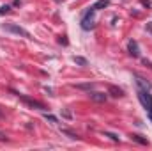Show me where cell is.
I'll return each instance as SVG.
<instances>
[{"instance_id":"1","label":"cell","mask_w":152,"mask_h":151,"mask_svg":"<svg viewBox=\"0 0 152 151\" xmlns=\"http://www.w3.org/2000/svg\"><path fill=\"white\" fill-rule=\"evenodd\" d=\"M138 100H140V103L143 105V109L147 110V115H149V119H151L152 123V94L149 93V89H142V87H138Z\"/></svg>"},{"instance_id":"2","label":"cell","mask_w":152,"mask_h":151,"mask_svg":"<svg viewBox=\"0 0 152 151\" xmlns=\"http://www.w3.org/2000/svg\"><path fill=\"white\" fill-rule=\"evenodd\" d=\"M12 94H16L23 103H27L28 107H32V109H37V110H42V112H46V105L42 103V101H37V100H34V98H28V96H25V94H20V93H16V91H11Z\"/></svg>"},{"instance_id":"3","label":"cell","mask_w":152,"mask_h":151,"mask_svg":"<svg viewBox=\"0 0 152 151\" xmlns=\"http://www.w3.org/2000/svg\"><path fill=\"white\" fill-rule=\"evenodd\" d=\"M2 29H4V30H7V32H12V34H16V36L32 39V34H30L28 30H25L23 27H20V25H16V23H4V25H2Z\"/></svg>"},{"instance_id":"4","label":"cell","mask_w":152,"mask_h":151,"mask_svg":"<svg viewBox=\"0 0 152 151\" xmlns=\"http://www.w3.org/2000/svg\"><path fill=\"white\" fill-rule=\"evenodd\" d=\"M94 13H96V9L94 7H88V11L83 14V18H81V29L83 30L94 29Z\"/></svg>"},{"instance_id":"5","label":"cell","mask_w":152,"mask_h":151,"mask_svg":"<svg viewBox=\"0 0 152 151\" xmlns=\"http://www.w3.org/2000/svg\"><path fill=\"white\" fill-rule=\"evenodd\" d=\"M88 96H90L92 101H97V103H104V101L108 100V94H104V93H97V91L88 93Z\"/></svg>"},{"instance_id":"6","label":"cell","mask_w":152,"mask_h":151,"mask_svg":"<svg viewBox=\"0 0 152 151\" xmlns=\"http://www.w3.org/2000/svg\"><path fill=\"white\" fill-rule=\"evenodd\" d=\"M127 50H129V53H131L133 57H140V46H138V43H136L134 39H131V41L127 43Z\"/></svg>"},{"instance_id":"7","label":"cell","mask_w":152,"mask_h":151,"mask_svg":"<svg viewBox=\"0 0 152 151\" xmlns=\"http://www.w3.org/2000/svg\"><path fill=\"white\" fill-rule=\"evenodd\" d=\"M108 94H112L113 98H122L124 96V91L117 85H108Z\"/></svg>"},{"instance_id":"8","label":"cell","mask_w":152,"mask_h":151,"mask_svg":"<svg viewBox=\"0 0 152 151\" xmlns=\"http://www.w3.org/2000/svg\"><path fill=\"white\" fill-rule=\"evenodd\" d=\"M110 5V0H97L92 7L96 9V11H99V9H104V7H108Z\"/></svg>"},{"instance_id":"9","label":"cell","mask_w":152,"mask_h":151,"mask_svg":"<svg viewBox=\"0 0 152 151\" xmlns=\"http://www.w3.org/2000/svg\"><path fill=\"white\" fill-rule=\"evenodd\" d=\"M136 84H138V87H142V89H149V91H151V84L145 82L142 76H136Z\"/></svg>"},{"instance_id":"10","label":"cell","mask_w":152,"mask_h":151,"mask_svg":"<svg viewBox=\"0 0 152 151\" xmlns=\"http://www.w3.org/2000/svg\"><path fill=\"white\" fill-rule=\"evenodd\" d=\"M131 139H133V141H136L138 144H143V146H147V144H149V141H147V139H143V137H142V135H138V133H133V135H131Z\"/></svg>"},{"instance_id":"11","label":"cell","mask_w":152,"mask_h":151,"mask_svg":"<svg viewBox=\"0 0 152 151\" xmlns=\"http://www.w3.org/2000/svg\"><path fill=\"white\" fill-rule=\"evenodd\" d=\"M73 61H75L78 66H88V61H87L85 57H78V55H75V57H73Z\"/></svg>"},{"instance_id":"12","label":"cell","mask_w":152,"mask_h":151,"mask_svg":"<svg viewBox=\"0 0 152 151\" xmlns=\"http://www.w3.org/2000/svg\"><path fill=\"white\" fill-rule=\"evenodd\" d=\"M75 87L76 89H83V91H88V93H90V91L94 89V84H76Z\"/></svg>"},{"instance_id":"13","label":"cell","mask_w":152,"mask_h":151,"mask_svg":"<svg viewBox=\"0 0 152 151\" xmlns=\"http://www.w3.org/2000/svg\"><path fill=\"white\" fill-rule=\"evenodd\" d=\"M103 135H104V137H110L113 142H118V141H120L118 135H117V133H112V132H103Z\"/></svg>"},{"instance_id":"14","label":"cell","mask_w":152,"mask_h":151,"mask_svg":"<svg viewBox=\"0 0 152 151\" xmlns=\"http://www.w3.org/2000/svg\"><path fill=\"white\" fill-rule=\"evenodd\" d=\"M44 119H48L50 123H58V119L55 115H51V114H44Z\"/></svg>"},{"instance_id":"15","label":"cell","mask_w":152,"mask_h":151,"mask_svg":"<svg viewBox=\"0 0 152 151\" xmlns=\"http://www.w3.org/2000/svg\"><path fill=\"white\" fill-rule=\"evenodd\" d=\"M62 133L69 135V139H78V135H76V133H73V132H69V130H62Z\"/></svg>"},{"instance_id":"16","label":"cell","mask_w":152,"mask_h":151,"mask_svg":"<svg viewBox=\"0 0 152 151\" xmlns=\"http://www.w3.org/2000/svg\"><path fill=\"white\" fill-rule=\"evenodd\" d=\"M11 11V5H2L0 7V14H4V13H9Z\"/></svg>"},{"instance_id":"17","label":"cell","mask_w":152,"mask_h":151,"mask_svg":"<svg viewBox=\"0 0 152 151\" xmlns=\"http://www.w3.org/2000/svg\"><path fill=\"white\" fill-rule=\"evenodd\" d=\"M62 115H64V117H71V114L67 112V110H64V112H62Z\"/></svg>"},{"instance_id":"18","label":"cell","mask_w":152,"mask_h":151,"mask_svg":"<svg viewBox=\"0 0 152 151\" xmlns=\"http://www.w3.org/2000/svg\"><path fill=\"white\" fill-rule=\"evenodd\" d=\"M0 141H5V135L4 133H0Z\"/></svg>"},{"instance_id":"19","label":"cell","mask_w":152,"mask_h":151,"mask_svg":"<svg viewBox=\"0 0 152 151\" xmlns=\"http://www.w3.org/2000/svg\"><path fill=\"white\" fill-rule=\"evenodd\" d=\"M147 29H149V32H152V27H147Z\"/></svg>"},{"instance_id":"20","label":"cell","mask_w":152,"mask_h":151,"mask_svg":"<svg viewBox=\"0 0 152 151\" xmlns=\"http://www.w3.org/2000/svg\"><path fill=\"white\" fill-rule=\"evenodd\" d=\"M0 117H2V112H0Z\"/></svg>"},{"instance_id":"21","label":"cell","mask_w":152,"mask_h":151,"mask_svg":"<svg viewBox=\"0 0 152 151\" xmlns=\"http://www.w3.org/2000/svg\"><path fill=\"white\" fill-rule=\"evenodd\" d=\"M58 2H60V0H58Z\"/></svg>"}]
</instances>
